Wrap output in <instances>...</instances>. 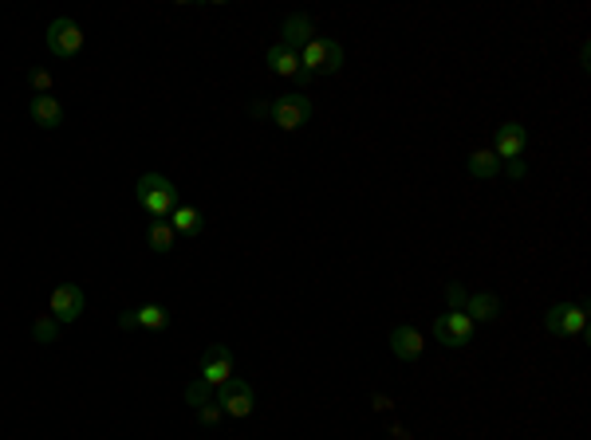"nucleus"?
<instances>
[{
    "mask_svg": "<svg viewBox=\"0 0 591 440\" xmlns=\"http://www.w3.org/2000/svg\"><path fill=\"white\" fill-rule=\"evenodd\" d=\"M134 200H139V208L147 216L166 220L178 208V189H174V181L162 177V173H142L139 185H134Z\"/></svg>",
    "mask_w": 591,
    "mask_h": 440,
    "instance_id": "1",
    "label": "nucleus"
},
{
    "mask_svg": "<svg viewBox=\"0 0 591 440\" xmlns=\"http://www.w3.org/2000/svg\"><path fill=\"white\" fill-rule=\"evenodd\" d=\"M166 220H170V228H174L178 236H197V232H202V228H205V216L197 213L194 205H178V208H174V213H170Z\"/></svg>",
    "mask_w": 591,
    "mask_h": 440,
    "instance_id": "16",
    "label": "nucleus"
},
{
    "mask_svg": "<svg viewBox=\"0 0 591 440\" xmlns=\"http://www.w3.org/2000/svg\"><path fill=\"white\" fill-rule=\"evenodd\" d=\"M390 354L398 358V362H418V358L426 354V338L418 326H395L390 330Z\"/></svg>",
    "mask_w": 591,
    "mask_h": 440,
    "instance_id": "11",
    "label": "nucleus"
},
{
    "mask_svg": "<svg viewBox=\"0 0 591 440\" xmlns=\"http://www.w3.org/2000/svg\"><path fill=\"white\" fill-rule=\"evenodd\" d=\"M307 118H312V98L307 95H280L276 103H272V122L280 126V130H299V126H307Z\"/></svg>",
    "mask_w": 591,
    "mask_h": 440,
    "instance_id": "8",
    "label": "nucleus"
},
{
    "mask_svg": "<svg viewBox=\"0 0 591 440\" xmlns=\"http://www.w3.org/2000/svg\"><path fill=\"white\" fill-rule=\"evenodd\" d=\"M48 51L56 55V59H76L79 51H84V28H79L71 16H56V20L48 24Z\"/></svg>",
    "mask_w": 591,
    "mask_h": 440,
    "instance_id": "5",
    "label": "nucleus"
},
{
    "mask_svg": "<svg viewBox=\"0 0 591 440\" xmlns=\"http://www.w3.org/2000/svg\"><path fill=\"white\" fill-rule=\"evenodd\" d=\"M252 118H272V103H252Z\"/></svg>",
    "mask_w": 591,
    "mask_h": 440,
    "instance_id": "26",
    "label": "nucleus"
},
{
    "mask_svg": "<svg viewBox=\"0 0 591 440\" xmlns=\"http://www.w3.org/2000/svg\"><path fill=\"white\" fill-rule=\"evenodd\" d=\"M508 165V173H513V177H524V161L516 158V161H505Z\"/></svg>",
    "mask_w": 591,
    "mask_h": 440,
    "instance_id": "27",
    "label": "nucleus"
},
{
    "mask_svg": "<svg viewBox=\"0 0 591 440\" xmlns=\"http://www.w3.org/2000/svg\"><path fill=\"white\" fill-rule=\"evenodd\" d=\"M466 315L473 323H497V318H501V299H497L493 291H473L466 299Z\"/></svg>",
    "mask_w": 591,
    "mask_h": 440,
    "instance_id": "13",
    "label": "nucleus"
},
{
    "mask_svg": "<svg viewBox=\"0 0 591 440\" xmlns=\"http://www.w3.org/2000/svg\"><path fill=\"white\" fill-rule=\"evenodd\" d=\"M84 307H87V295H84V287H79V283H60V287L48 295V315L56 318L60 326L76 323V318L84 315Z\"/></svg>",
    "mask_w": 591,
    "mask_h": 440,
    "instance_id": "6",
    "label": "nucleus"
},
{
    "mask_svg": "<svg viewBox=\"0 0 591 440\" xmlns=\"http://www.w3.org/2000/svg\"><path fill=\"white\" fill-rule=\"evenodd\" d=\"M28 87L36 90V95H52L56 79H52V71H48V67H32V71H28Z\"/></svg>",
    "mask_w": 591,
    "mask_h": 440,
    "instance_id": "22",
    "label": "nucleus"
},
{
    "mask_svg": "<svg viewBox=\"0 0 591 440\" xmlns=\"http://www.w3.org/2000/svg\"><path fill=\"white\" fill-rule=\"evenodd\" d=\"M147 244L154 248V252H174L178 232L170 228V220H150V228H147Z\"/></svg>",
    "mask_w": 591,
    "mask_h": 440,
    "instance_id": "18",
    "label": "nucleus"
},
{
    "mask_svg": "<svg viewBox=\"0 0 591 440\" xmlns=\"http://www.w3.org/2000/svg\"><path fill=\"white\" fill-rule=\"evenodd\" d=\"M307 40H315V24L307 20L304 12L284 16V28H280V43H284V48H292V51H299Z\"/></svg>",
    "mask_w": 591,
    "mask_h": 440,
    "instance_id": "12",
    "label": "nucleus"
},
{
    "mask_svg": "<svg viewBox=\"0 0 591 440\" xmlns=\"http://www.w3.org/2000/svg\"><path fill=\"white\" fill-rule=\"evenodd\" d=\"M473 318L466 315V310H445V315L434 318V338H438L442 346H453V350H461V346H469V338H473Z\"/></svg>",
    "mask_w": 591,
    "mask_h": 440,
    "instance_id": "7",
    "label": "nucleus"
},
{
    "mask_svg": "<svg viewBox=\"0 0 591 440\" xmlns=\"http://www.w3.org/2000/svg\"><path fill=\"white\" fill-rule=\"evenodd\" d=\"M299 67H304L307 75H335V71L343 67V43L315 35V40H307L304 48H299Z\"/></svg>",
    "mask_w": 591,
    "mask_h": 440,
    "instance_id": "2",
    "label": "nucleus"
},
{
    "mask_svg": "<svg viewBox=\"0 0 591 440\" xmlns=\"http://www.w3.org/2000/svg\"><path fill=\"white\" fill-rule=\"evenodd\" d=\"M445 299H450V310H466V287H461V283H450V287H445Z\"/></svg>",
    "mask_w": 591,
    "mask_h": 440,
    "instance_id": "23",
    "label": "nucleus"
},
{
    "mask_svg": "<svg viewBox=\"0 0 591 440\" xmlns=\"http://www.w3.org/2000/svg\"><path fill=\"white\" fill-rule=\"evenodd\" d=\"M32 338H36V342H44V346H52V342L60 338V323H56L52 315H40V318L32 323Z\"/></svg>",
    "mask_w": 591,
    "mask_h": 440,
    "instance_id": "21",
    "label": "nucleus"
},
{
    "mask_svg": "<svg viewBox=\"0 0 591 440\" xmlns=\"http://www.w3.org/2000/svg\"><path fill=\"white\" fill-rule=\"evenodd\" d=\"M134 315H139V326L142 330H166L170 326V310L158 307V302H147V307H139Z\"/></svg>",
    "mask_w": 591,
    "mask_h": 440,
    "instance_id": "19",
    "label": "nucleus"
},
{
    "mask_svg": "<svg viewBox=\"0 0 591 440\" xmlns=\"http://www.w3.org/2000/svg\"><path fill=\"white\" fill-rule=\"evenodd\" d=\"M118 330H139V315H134V310H123V315H118Z\"/></svg>",
    "mask_w": 591,
    "mask_h": 440,
    "instance_id": "25",
    "label": "nucleus"
},
{
    "mask_svg": "<svg viewBox=\"0 0 591 440\" xmlns=\"http://www.w3.org/2000/svg\"><path fill=\"white\" fill-rule=\"evenodd\" d=\"M544 326L556 338H579L587 330V302H556L544 315Z\"/></svg>",
    "mask_w": 591,
    "mask_h": 440,
    "instance_id": "3",
    "label": "nucleus"
},
{
    "mask_svg": "<svg viewBox=\"0 0 591 440\" xmlns=\"http://www.w3.org/2000/svg\"><path fill=\"white\" fill-rule=\"evenodd\" d=\"M197 378L209 381L217 389V385H225L233 378V350L229 346H205V354H202V362H197Z\"/></svg>",
    "mask_w": 591,
    "mask_h": 440,
    "instance_id": "9",
    "label": "nucleus"
},
{
    "mask_svg": "<svg viewBox=\"0 0 591 440\" xmlns=\"http://www.w3.org/2000/svg\"><path fill=\"white\" fill-rule=\"evenodd\" d=\"M32 118L44 130H56V126H63V103L56 95H32Z\"/></svg>",
    "mask_w": 591,
    "mask_h": 440,
    "instance_id": "15",
    "label": "nucleus"
},
{
    "mask_svg": "<svg viewBox=\"0 0 591 440\" xmlns=\"http://www.w3.org/2000/svg\"><path fill=\"white\" fill-rule=\"evenodd\" d=\"M265 63H268L272 75H280V79H296L299 71H304V67H299V51L284 48V43H272L268 55H265Z\"/></svg>",
    "mask_w": 591,
    "mask_h": 440,
    "instance_id": "14",
    "label": "nucleus"
},
{
    "mask_svg": "<svg viewBox=\"0 0 591 440\" xmlns=\"http://www.w3.org/2000/svg\"><path fill=\"white\" fill-rule=\"evenodd\" d=\"M213 401L221 405L225 417H252V409H257V393H252V385L244 381V378H229L225 385H217V393H213Z\"/></svg>",
    "mask_w": 591,
    "mask_h": 440,
    "instance_id": "4",
    "label": "nucleus"
},
{
    "mask_svg": "<svg viewBox=\"0 0 591 440\" xmlns=\"http://www.w3.org/2000/svg\"><path fill=\"white\" fill-rule=\"evenodd\" d=\"M466 169H469V177L489 181V177H497V173H501V158H497L493 150H473L469 161H466Z\"/></svg>",
    "mask_w": 591,
    "mask_h": 440,
    "instance_id": "17",
    "label": "nucleus"
},
{
    "mask_svg": "<svg viewBox=\"0 0 591 440\" xmlns=\"http://www.w3.org/2000/svg\"><path fill=\"white\" fill-rule=\"evenodd\" d=\"M524 145H529V130H524L516 118H508V122H501V126L493 130V153L501 158V165L521 158Z\"/></svg>",
    "mask_w": 591,
    "mask_h": 440,
    "instance_id": "10",
    "label": "nucleus"
},
{
    "mask_svg": "<svg viewBox=\"0 0 591 440\" xmlns=\"http://www.w3.org/2000/svg\"><path fill=\"white\" fill-rule=\"evenodd\" d=\"M213 385H209V381H202V378H194V381H189L186 385V393H181V397H186V405L189 409H202V405H209V401H213Z\"/></svg>",
    "mask_w": 591,
    "mask_h": 440,
    "instance_id": "20",
    "label": "nucleus"
},
{
    "mask_svg": "<svg viewBox=\"0 0 591 440\" xmlns=\"http://www.w3.org/2000/svg\"><path fill=\"white\" fill-rule=\"evenodd\" d=\"M221 417H225V412H221V405H217V401H209V405L197 409V420H202V425H217Z\"/></svg>",
    "mask_w": 591,
    "mask_h": 440,
    "instance_id": "24",
    "label": "nucleus"
}]
</instances>
